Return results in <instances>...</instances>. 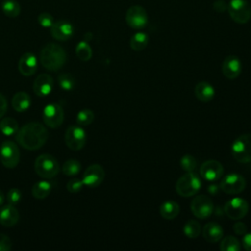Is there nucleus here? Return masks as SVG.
Returning a JSON list of instances; mask_svg holds the SVG:
<instances>
[{
  "label": "nucleus",
  "mask_w": 251,
  "mask_h": 251,
  "mask_svg": "<svg viewBox=\"0 0 251 251\" xmlns=\"http://www.w3.org/2000/svg\"><path fill=\"white\" fill-rule=\"evenodd\" d=\"M48 138V132L39 123H28L17 132V141L27 150H37L44 145Z\"/></svg>",
  "instance_id": "f257e3e1"
},
{
  "label": "nucleus",
  "mask_w": 251,
  "mask_h": 251,
  "mask_svg": "<svg viewBox=\"0 0 251 251\" xmlns=\"http://www.w3.org/2000/svg\"><path fill=\"white\" fill-rule=\"evenodd\" d=\"M39 60L45 69L54 72L60 70L66 64L67 53L59 44L48 43L41 49Z\"/></svg>",
  "instance_id": "f03ea898"
},
{
  "label": "nucleus",
  "mask_w": 251,
  "mask_h": 251,
  "mask_svg": "<svg viewBox=\"0 0 251 251\" xmlns=\"http://www.w3.org/2000/svg\"><path fill=\"white\" fill-rule=\"evenodd\" d=\"M34 170L36 174L43 178H53L59 174L60 165L57 159L52 155L42 154L36 158Z\"/></svg>",
  "instance_id": "7ed1b4c3"
},
{
  "label": "nucleus",
  "mask_w": 251,
  "mask_h": 251,
  "mask_svg": "<svg viewBox=\"0 0 251 251\" xmlns=\"http://www.w3.org/2000/svg\"><path fill=\"white\" fill-rule=\"evenodd\" d=\"M201 187V181L197 175L188 172L180 176L176 183V192L182 197H190L195 195Z\"/></svg>",
  "instance_id": "20e7f679"
},
{
  "label": "nucleus",
  "mask_w": 251,
  "mask_h": 251,
  "mask_svg": "<svg viewBox=\"0 0 251 251\" xmlns=\"http://www.w3.org/2000/svg\"><path fill=\"white\" fill-rule=\"evenodd\" d=\"M231 154L239 163L251 162V133L241 134L232 142Z\"/></svg>",
  "instance_id": "39448f33"
},
{
  "label": "nucleus",
  "mask_w": 251,
  "mask_h": 251,
  "mask_svg": "<svg viewBox=\"0 0 251 251\" xmlns=\"http://www.w3.org/2000/svg\"><path fill=\"white\" fill-rule=\"evenodd\" d=\"M227 12L231 20L237 24H246L251 19V6L246 0H230Z\"/></svg>",
  "instance_id": "423d86ee"
},
{
  "label": "nucleus",
  "mask_w": 251,
  "mask_h": 251,
  "mask_svg": "<svg viewBox=\"0 0 251 251\" xmlns=\"http://www.w3.org/2000/svg\"><path fill=\"white\" fill-rule=\"evenodd\" d=\"M0 161L4 167L13 169L20 161V151L17 144L11 140H5L0 145Z\"/></svg>",
  "instance_id": "0eeeda50"
},
{
  "label": "nucleus",
  "mask_w": 251,
  "mask_h": 251,
  "mask_svg": "<svg viewBox=\"0 0 251 251\" xmlns=\"http://www.w3.org/2000/svg\"><path fill=\"white\" fill-rule=\"evenodd\" d=\"M192 214L198 219H206L210 217L214 211V204L210 197L206 195L195 196L190 204Z\"/></svg>",
  "instance_id": "6e6552de"
},
{
  "label": "nucleus",
  "mask_w": 251,
  "mask_h": 251,
  "mask_svg": "<svg viewBox=\"0 0 251 251\" xmlns=\"http://www.w3.org/2000/svg\"><path fill=\"white\" fill-rule=\"evenodd\" d=\"M67 146L75 151L82 149L86 142V133L80 126H71L67 128L65 134Z\"/></svg>",
  "instance_id": "1a4fd4ad"
},
{
  "label": "nucleus",
  "mask_w": 251,
  "mask_h": 251,
  "mask_svg": "<svg viewBox=\"0 0 251 251\" xmlns=\"http://www.w3.org/2000/svg\"><path fill=\"white\" fill-rule=\"evenodd\" d=\"M126 24L133 29H141L145 27L148 22V16L145 9L139 5L129 7L126 14Z\"/></svg>",
  "instance_id": "9d476101"
},
{
  "label": "nucleus",
  "mask_w": 251,
  "mask_h": 251,
  "mask_svg": "<svg viewBox=\"0 0 251 251\" xmlns=\"http://www.w3.org/2000/svg\"><path fill=\"white\" fill-rule=\"evenodd\" d=\"M42 117L47 126L57 128L64 122V111L59 104L51 103L44 107Z\"/></svg>",
  "instance_id": "9b49d317"
},
{
  "label": "nucleus",
  "mask_w": 251,
  "mask_h": 251,
  "mask_svg": "<svg viewBox=\"0 0 251 251\" xmlns=\"http://www.w3.org/2000/svg\"><path fill=\"white\" fill-rule=\"evenodd\" d=\"M245 186V178L235 173L226 175L220 183L221 189L227 194H238L244 190Z\"/></svg>",
  "instance_id": "f8f14e48"
},
{
  "label": "nucleus",
  "mask_w": 251,
  "mask_h": 251,
  "mask_svg": "<svg viewBox=\"0 0 251 251\" xmlns=\"http://www.w3.org/2000/svg\"><path fill=\"white\" fill-rule=\"evenodd\" d=\"M225 213L231 220H240L248 212V202L242 198L235 197L228 200L225 205Z\"/></svg>",
  "instance_id": "ddd939ff"
},
{
  "label": "nucleus",
  "mask_w": 251,
  "mask_h": 251,
  "mask_svg": "<svg viewBox=\"0 0 251 251\" xmlns=\"http://www.w3.org/2000/svg\"><path fill=\"white\" fill-rule=\"evenodd\" d=\"M105 177V171L99 164H92L83 173L82 182L90 188L97 187L102 183Z\"/></svg>",
  "instance_id": "4468645a"
},
{
  "label": "nucleus",
  "mask_w": 251,
  "mask_h": 251,
  "mask_svg": "<svg viewBox=\"0 0 251 251\" xmlns=\"http://www.w3.org/2000/svg\"><path fill=\"white\" fill-rule=\"evenodd\" d=\"M199 172L204 179L208 181H216L224 175V167L219 161L209 160L201 165Z\"/></svg>",
  "instance_id": "2eb2a0df"
},
{
  "label": "nucleus",
  "mask_w": 251,
  "mask_h": 251,
  "mask_svg": "<svg viewBox=\"0 0 251 251\" xmlns=\"http://www.w3.org/2000/svg\"><path fill=\"white\" fill-rule=\"evenodd\" d=\"M50 32L52 37L60 41H66L70 39L74 34L73 25L66 20H59L54 22L50 27Z\"/></svg>",
  "instance_id": "dca6fc26"
},
{
  "label": "nucleus",
  "mask_w": 251,
  "mask_h": 251,
  "mask_svg": "<svg viewBox=\"0 0 251 251\" xmlns=\"http://www.w3.org/2000/svg\"><path fill=\"white\" fill-rule=\"evenodd\" d=\"M224 75L228 79L236 78L241 73V61L234 55L227 56L222 65Z\"/></svg>",
  "instance_id": "f3484780"
},
{
  "label": "nucleus",
  "mask_w": 251,
  "mask_h": 251,
  "mask_svg": "<svg viewBox=\"0 0 251 251\" xmlns=\"http://www.w3.org/2000/svg\"><path fill=\"white\" fill-rule=\"evenodd\" d=\"M53 89V78L48 74L39 75L33 82V91L36 95L47 96Z\"/></svg>",
  "instance_id": "a211bd4d"
},
{
  "label": "nucleus",
  "mask_w": 251,
  "mask_h": 251,
  "mask_svg": "<svg viewBox=\"0 0 251 251\" xmlns=\"http://www.w3.org/2000/svg\"><path fill=\"white\" fill-rule=\"evenodd\" d=\"M19 71L23 75H32L37 69V59L33 53L26 52L22 55L19 61Z\"/></svg>",
  "instance_id": "6ab92c4d"
},
{
  "label": "nucleus",
  "mask_w": 251,
  "mask_h": 251,
  "mask_svg": "<svg viewBox=\"0 0 251 251\" xmlns=\"http://www.w3.org/2000/svg\"><path fill=\"white\" fill-rule=\"evenodd\" d=\"M19 219V212L14 205L8 204L0 209V224L2 226L11 227L18 223Z\"/></svg>",
  "instance_id": "aec40b11"
},
{
  "label": "nucleus",
  "mask_w": 251,
  "mask_h": 251,
  "mask_svg": "<svg viewBox=\"0 0 251 251\" xmlns=\"http://www.w3.org/2000/svg\"><path fill=\"white\" fill-rule=\"evenodd\" d=\"M202 234L205 240H207L210 243H215L223 238L224 230L219 224L210 222L204 226Z\"/></svg>",
  "instance_id": "412c9836"
},
{
  "label": "nucleus",
  "mask_w": 251,
  "mask_h": 251,
  "mask_svg": "<svg viewBox=\"0 0 251 251\" xmlns=\"http://www.w3.org/2000/svg\"><path fill=\"white\" fill-rule=\"evenodd\" d=\"M194 92L197 99L203 103L210 102L215 96L214 87L209 82H206V81L198 82L195 85Z\"/></svg>",
  "instance_id": "4be33fe9"
},
{
  "label": "nucleus",
  "mask_w": 251,
  "mask_h": 251,
  "mask_svg": "<svg viewBox=\"0 0 251 251\" xmlns=\"http://www.w3.org/2000/svg\"><path fill=\"white\" fill-rule=\"evenodd\" d=\"M31 105V98L28 93L25 91L17 92L12 99V106L17 112H25L29 109Z\"/></svg>",
  "instance_id": "5701e85b"
},
{
  "label": "nucleus",
  "mask_w": 251,
  "mask_h": 251,
  "mask_svg": "<svg viewBox=\"0 0 251 251\" xmlns=\"http://www.w3.org/2000/svg\"><path fill=\"white\" fill-rule=\"evenodd\" d=\"M179 206L176 201L168 200L161 204L159 211L160 215L166 220H173L179 214Z\"/></svg>",
  "instance_id": "b1692460"
},
{
  "label": "nucleus",
  "mask_w": 251,
  "mask_h": 251,
  "mask_svg": "<svg viewBox=\"0 0 251 251\" xmlns=\"http://www.w3.org/2000/svg\"><path fill=\"white\" fill-rule=\"evenodd\" d=\"M52 190V183L50 181L41 180L33 184L31 194L36 199H43L49 195Z\"/></svg>",
  "instance_id": "393cba45"
},
{
  "label": "nucleus",
  "mask_w": 251,
  "mask_h": 251,
  "mask_svg": "<svg viewBox=\"0 0 251 251\" xmlns=\"http://www.w3.org/2000/svg\"><path fill=\"white\" fill-rule=\"evenodd\" d=\"M148 35L145 32H136L129 39V46L134 51H142L148 44Z\"/></svg>",
  "instance_id": "a878e982"
},
{
  "label": "nucleus",
  "mask_w": 251,
  "mask_h": 251,
  "mask_svg": "<svg viewBox=\"0 0 251 251\" xmlns=\"http://www.w3.org/2000/svg\"><path fill=\"white\" fill-rule=\"evenodd\" d=\"M18 127V122L11 117L2 118L0 121V130L4 135L11 136L17 133Z\"/></svg>",
  "instance_id": "bb28decb"
},
{
  "label": "nucleus",
  "mask_w": 251,
  "mask_h": 251,
  "mask_svg": "<svg viewBox=\"0 0 251 251\" xmlns=\"http://www.w3.org/2000/svg\"><path fill=\"white\" fill-rule=\"evenodd\" d=\"M1 9L9 18H16L21 13V6L16 0H6L2 3Z\"/></svg>",
  "instance_id": "cd10ccee"
},
{
  "label": "nucleus",
  "mask_w": 251,
  "mask_h": 251,
  "mask_svg": "<svg viewBox=\"0 0 251 251\" xmlns=\"http://www.w3.org/2000/svg\"><path fill=\"white\" fill-rule=\"evenodd\" d=\"M183 232L188 238H196L200 235L201 226L196 220H188L183 226Z\"/></svg>",
  "instance_id": "c85d7f7f"
},
{
  "label": "nucleus",
  "mask_w": 251,
  "mask_h": 251,
  "mask_svg": "<svg viewBox=\"0 0 251 251\" xmlns=\"http://www.w3.org/2000/svg\"><path fill=\"white\" fill-rule=\"evenodd\" d=\"M220 249L222 251H239L240 243L234 236L227 235L222 239L220 243Z\"/></svg>",
  "instance_id": "c756f323"
},
{
  "label": "nucleus",
  "mask_w": 251,
  "mask_h": 251,
  "mask_svg": "<svg viewBox=\"0 0 251 251\" xmlns=\"http://www.w3.org/2000/svg\"><path fill=\"white\" fill-rule=\"evenodd\" d=\"M75 54L81 61H88L92 56V50L87 41H80L75 47Z\"/></svg>",
  "instance_id": "7c9ffc66"
},
{
  "label": "nucleus",
  "mask_w": 251,
  "mask_h": 251,
  "mask_svg": "<svg viewBox=\"0 0 251 251\" xmlns=\"http://www.w3.org/2000/svg\"><path fill=\"white\" fill-rule=\"evenodd\" d=\"M62 171H63V174L66 176H75L80 171V163L76 160L70 159L64 163Z\"/></svg>",
  "instance_id": "2f4dec72"
},
{
  "label": "nucleus",
  "mask_w": 251,
  "mask_h": 251,
  "mask_svg": "<svg viewBox=\"0 0 251 251\" xmlns=\"http://www.w3.org/2000/svg\"><path fill=\"white\" fill-rule=\"evenodd\" d=\"M94 120V114L90 109H82L76 115V123L80 126L90 125Z\"/></svg>",
  "instance_id": "473e14b6"
},
{
  "label": "nucleus",
  "mask_w": 251,
  "mask_h": 251,
  "mask_svg": "<svg viewBox=\"0 0 251 251\" xmlns=\"http://www.w3.org/2000/svg\"><path fill=\"white\" fill-rule=\"evenodd\" d=\"M58 82L62 89L64 90H72L75 87V79L69 74H61L58 76Z\"/></svg>",
  "instance_id": "72a5a7b5"
},
{
  "label": "nucleus",
  "mask_w": 251,
  "mask_h": 251,
  "mask_svg": "<svg viewBox=\"0 0 251 251\" xmlns=\"http://www.w3.org/2000/svg\"><path fill=\"white\" fill-rule=\"evenodd\" d=\"M197 166V162L192 155H184L180 159V167L182 170L188 172H193Z\"/></svg>",
  "instance_id": "f704fd0d"
},
{
  "label": "nucleus",
  "mask_w": 251,
  "mask_h": 251,
  "mask_svg": "<svg viewBox=\"0 0 251 251\" xmlns=\"http://www.w3.org/2000/svg\"><path fill=\"white\" fill-rule=\"evenodd\" d=\"M37 21L38 24L42 26V27H51L52 25L54 24V18L52 17L51 14L47 13V12H42L38 15L37 17Z\"/></svg>",
  "instance_id": "c9c22d12"
},
{
  "label": "nucleus",
  "mask_w": 251,
  "mask_h": 251,
  "mask_svg": "<svg viewBox=\"0 0 251 251\" xmlns=\"http://www.w3.org/2000/svg\"><path fill=\"white\" fill-rule=\"evenodd\" d=\"M22 199V193L19 188H11L7 193V200L8 203L11 205H17Z\"/></svg>",
  "instance_id": "e433bc0d"
},
{
  "label": "nucleus",
  "mask_w": 251,
  "mask_h": 251,
  "mask_svg": "<svg viewBox=\"0 0 251 251\" xmlns=\"http://www.w3.org/2000/svg\"><path fill=\"white\" fill-rule=\"evenodd\" d=\"M83 182L82 180L78 179V178H73L71 180L68 181L67 183V189L69 192H72V193H76L78 191L81 190L82 186H83Z\"/></svg>",
  "instance_id": "4c0bfd02"
},
{
  "label": "nucleus",
  "mask_w": 251,
  "mask_h": 251,
  "mask_svg": "<svg viewBox=\"0 0 251 251\" xmlns=\"http://www.w3.org/2000/svg\"><path fill=\"white\" fill-rule=\"evenodd\" d=\"M12 248V241L9 236L0 233V251H9Z\"/></svg>",
  "instance_id": "58836bf2"
},
{
  "label": "nucleus",
  "mask_w": 251,
  "mask_h": 251,
  "mask_svg": "<svg viewBox=\"0 0 251 251\" xmlns=\"http://www.w3.org/2000/svg\"><path fill=\"white\" fill-rule=\"evenodd\" d=\"M228 4L225 0H216L213 4V9L218 13H223L225 11H227Z\"/></svg>",
  "instance_id": "ea45409f"
},
{
  "label": "nucleus",
  "mask_w": 251,
  "mask_h": 251,
  "mask_svg": "<svg viewBox=\"0 0 251 251\" xmlns=\"http://www.w3.org/2000/svg\"><path fill=\"white\" fill-rule=\"evenodd\" d=\"M233 230L236 234L239 235H244L246 233V226L241 223V222H237L234 226H233Z\"/></svg>",
  "instance_id": "a19ab883"
},
{
  "label": "nucleus",
  "mask_w": 251,
  "mask_h": 251,
  "mask_svg": "<svg viewBox=\"0 0 251 251\" xmlns=\"http://www.w3.org/2000/svg\"><path fill=\"white\" fill-rule=\"evenodd\" d=\"M6 111H7V100L5 96L2 93H0V119L3 118Z\"/></svg>",
  "instance_id": "79ce46f5"
},
{
  "label": "nucleus",
  "mask_w": 251,
  "mask_h": 251,
  "mask_svg": "<svg viewBox=\"0 0 251 251\" xmlns=\"http://www.w3.org/2000/svg\"><path fill=\"white\" fill-rule=\"evenodd\" d=\"M242 244H243V247H244L245 250L251 251V232L250 233H245L243 235Z\"/></svg>",
  "instance_id": "37998d69"
},
{
  "label": "nucleus",
  "mask_w": 251,
  "mask_h": 251,
  "mask_svg": "<svg viewBox=\"0 0 251 251\" xmlns=\"http://www.w3.org/2000/svg\"><path fill=\"white\" fill-rule=\"evenodd\" d=\"M4 200H5V196H4L3 192L0 190V206H1V205H3Z\"/></svg>",
  "instance_id": "c03bdc74"
}]
</instances>
